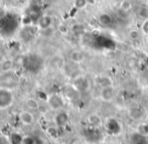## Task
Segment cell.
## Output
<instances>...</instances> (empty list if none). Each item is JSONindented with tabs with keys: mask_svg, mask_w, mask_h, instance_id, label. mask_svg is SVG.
Wrapping results in <instances>:
<instances>
[{
	"mask_svg": "<svg viewBox=\"0 0 148 144\" xmlns=\"http://www.w3.org/2000/svg\"><path fill=\"white\" fill-rule=\"evenodd\" d=\"M14 102V95L11 90L7 88H0V110L9 108Z\"/></svg>",
	"mask_w": 148,
	"mask_h": 144,
	"instance_id": "6da1fadb",
	"label": "cell"
},
{
	"mask_svg": "<svg viewBox=\"0 0 148 144\" xmlns=\"http://www.w3.org/2000/svg\"><path fill=\"white\" fill-rule=\"evenodd\" d=\"M47 103L49 107L53 111H60L64 105V98L59 94H51V95L47 96Z\"/></svg>",
	"mask_w": 148,
	"mask_h": 144,
	"instance_id": "7a4b0ae2",
	"label": "cell"
},
{
	"mask_svg": "<svg viewBox=\"0 0 148 144\" xmlns=\"http://www.w3.org/2000/svg\"><path fill=\"white\" fill-rule=\"evenodd\" d=\"M18 119H19L21 124L25 125V126H30L34 123L35 117L30 110H24V111H21L19 113Z\"/></svg>",
	"mask_w": 148,
	"mask_h": 144,
	"instance_id": "3957f363",
	"label": "cell"
},
{
	"mask_svg": "<svg viewBox=\"0 0 148 144\" xmlns=\"http://www.w3.org/2000/svg\"><path fill=\"white\" fill-rule=\"evenodd\" d=\"M25 67L29 71H39L41 66V60H39L38 57H35V56H30V57L25 58V62H24Z\"/></svg>",
	"mask_w": 148,
	"mask_h": 144,
	"instance_id": "277c9868",
	"label": "cell"
},
{
	"mask_svg": "<svg viewBox=\"0 0 148 144\" xmlns=\"http://www.w3.org/2000/svg\"><path fill=\"white\" fill-rule=\"evenodd\" d=\"M69 123V115L66 112L60 111L59 113L55 117V125L58 126L59 128H62V127L66 126Z\"/></svg>",
	"mask_w": 148,
	"mask_h": 144,
	"instance_id": "5b68a950",
	"label": "cell"
},
{
	"mask_svg": "<svg viewBox=\"0 0 148 144\" xmlns=\"http://www.w3.org/2000/svg\"><path fill=\"white\" fill-rule=\"evenodd\" d=\"M114 95H115V90H114L113 86L102 88L101 94H100L101 99L106 102H109V101H111V100H113Z\"/></svg>",
	"mask_w": 148,
	"mask_h": 144,
	"instance_id": "8992f818",
	"label": "cell"
},
{
	"mask_svg": "<svg viewBox=\"0 0 148 144\" xmlns=\"http://www.w3.org/2000/svg\"><path fill=\"white\" fill-rule=\"evenodd\" d=\"M51 23H53V18L49 15L40 16L37 19V24L41 29H49L51 26Z\"/></svg>",
	"mask_w": 148,
	"mask_h": 144,
	"instance_id": "52a82bcc",
	"label": "cell"
},
{
	"mask_svg": "<svg viewBox=\"0 0 148 144\" xmlns=\"http://www.w3.org/2000/svg\"><path fill=\"white\" fill-rule=\"evenodd\" d=\"M87 122L92 127H100L102 125V119L97 114H91L87 118Z\"/></svg>",
	"mask_w": 148,
	"mask_h": 144,
	"instance_id": "ba28073f",
	"label": "cell"
},
{
	"mask_svg": "<svg viewBox=\"0 0 148 144\" xmlns=\"http://www.w3.org/2000/svg\"><path fill=\"white\" fill-rule=\"evenodd\" d=\"M85 58V56L82 51H74L71 53L70 55V60H72L74 64H81L83 62Z\"/></svg>",
	"mask_w": 148,
	"mask_h": 144,
	"instance_id": "9c48e42d",
	"label": "cell"
},
{
	"mask_svg": "<svg viewBox=\"0 0 148 144\" xmlns=\"http://www.w3.org/2000/svg\"><path fill=\"white\" fill-rule=\"evenodd\" d=\"M11 144H23V135L18 132H13L9 136Z\"/></svg>",
	"mask_w": 148,
	"mask_h": 144,
	"instance_id": "30bf717a",
	"label": "cell"
},
{
	"mask_svg": "<svg viewBox=\"0 0 148 144\" xmlns=\"http://www.w3.org/2000/svg\"><path fill=\"white\" fill-rule=\"evenodd\" d=\"M23 144H43V143L40 139L35 136H32V135H24Z\"/></svg>",
	"mask_w": 148,
	"mask_h": 144,
	"instance_id": "8fae6325",
	"label": "cell"
},
{
	"mask_svg": "<svg viewBox=\"0 0 148 144\" xmlns=\"http://www.w3.org/2000/svg\"><path fill=\"white\" fill-rule=\"evenodd\" d=\"M26 107L28 108V110L32 111V110H37L39 108V102L34 98H28L25 102Z\"/></svg>",
	"mask_w": 148,
	"mask_h": 144,
	"instance_id": "7c38bea8",
	"label": "cell"
},
{
	"mask_svg": "<svg viewBox=\"0 0 148 144\" xmlns=\"http://www.w3.org/2000/svg\"><path fill=\"white\" fill-rule=\"evenodd\" d=\"M47 133L53 138H57L59 136V127L53 125V126H49L47 128Z\"/></svg>",
	"mask_w": 148,
	"mask_h": 144,
	"instance_id": "4fadbf2b",
	"label": "cell"
},
{
	"mask_svg": "<svg viewBox=\"0 0 148 144\" xmlns=\"http://www.w3.org/2000/svg\"><path fill=\"white\" fill-rule=\"evenodd\" d=\"M99 21H100V23H102L103 25H109V24L112 22V18H111V16H110L109 14L103 13V14H101V15H100Z\"/></svg>",
	"mask_w": 148,
	"mask_h": 144,
	"instance_id": "5bb4252c",
	"label": "cell"
},
{
	"mask_svg": "<svg viewBox=\"0 0 148 144\" xmlns=\"http://www.w3.org/2000/svg\"><path fill=\"white\" fill-rule=\"evenodd\" d=\"M99 80H100L99 84H100V86H101L102 88L113 86V82H112L111 79L108 78V77H101Z\"/></svg>",
	"mask_w": 148,
	"mask_h": 144,
	"instance_id": "9a60e30c",
	"label": "cell"
},
{
	"mask_svg": "<svg viewBox=\"0 0 148 144\" xmlns=\"http://www.w3.org/2000/svg\"><path fill=\"white\" fill-rule=\"evenodd\" d=\"M131 7H132V3L130 0H123L120 4V9L123 11H128Z\"/></svg>",
	"mask_w": 148,
	"mask_h": 144,
	"instance_id": "2e32d148",
	"label": "cell"
},
{
	"mask_svg": "<svg viewBox=\"0 0 148 144\" xmlns=\"http://www.w3.org/2000/svg\"><path fill=\"white\" fill-rule=\"evenodd\" d=\"M128 36H129V38H130L131 40H133V41L138 40L139 37H140V32H139L138 30H136V29H133V30L129 31Z\"/></svg>",
	"mask_w": 148,
	"mask_h": 144,
	"instance_id": "e0dca14e",
	"label": "cell"
},
{
	"mask_svg": "<svg viewBox=\"0 0 148 144\" xmlns=\"http://www.w3.org/2000/svg\"><path fill=\"white\" fill-rule=\"evenodd\" d=\"M11 68H12V62H11V60H5V62H2V64H1V70L3 71V72H8V71H9Z\"/></svg>",
	"mask_w": 148,
	"mask_h": 144,
	"instance_id": "ac0fdd59",
	"label": "cell"
},
{
	"mask_svg": "<svg viewBox=\"0 0 148 144\" xmlns=\"http://www.w3.org/2000/svg\"><path fill=\"white\" fill-rule=\"evenodd\" d=\"M87 3H88L87 0H76L75 1V6L78 9H81V8H84L87 5Z\"/></svg>",
	"mask_w": 148,
	"mask_h": 144,
	"instance_id": "d6986e66",
	"label": "cell"
},
{
	"mask_svg": "<svg viewBox=\"0 0 148 144\" xmlns=\"http://www.w3.org/2000/svg\"><path fill=\"white\" fill-rule=\"evenodd\" d=\"M0 144H11L9 136L5 134H0Z\"/></svg>",
	"mask_w": 148,
	"mask_h": 144,
	"instance_id": "ffe728a7",
	"label": "cell"
},
{
	"mask_svg": "<svg viewBox=\"0 0 148 144\" xmlns=\"http://www.w3.org/2000/svg\"><path fill=\"white\" fill-rule=\"evenodd\" d=\"M139 16L142 18H147L148 19V8L142 7L141 9H139Z\"/></svg>",
	"mask_w": 148,
	"mask_h": 144,
	"instance_id": "44dd1931",
	"label": "cell"
},
{
	"mask_svg": "<svg viewBox=\"0 0 148 144\" xmlns=\"http://www.w3.org/2000/svg\"><path fill=\"white\" fill-rule=\"evenodd\" d=\"M59 31L60 33H62V34H68L69 28L66 25H64V24H60V25H59Z\"/></svg>",
	"mask_w": 148,
	"mask_h": 144,
	"instance_id": "7402d4cb",
	"label": "cell"
},
{
	"mask_svg": "<svg viewBox=\"0 0 148 144\" xmlns=\"http://www.w3.org/2000/svg\"><path fill=\"white\" fill-rule=\"evenodd\" d=\"M141 133L144 135H148V122L141 126Z\"/></svg>",
	"mask_w": 148,
	"mask_h": 144,
	"instance_id": "603a6c76",
	"label": "cell"
},
{
	"mask_svg": "<svg viewBox=\"0 0 148 144\" xmlns=\"http://www.w3.org/2000/svg\"><path fill=\"white\" fill-rule=\"evenodd\" d=\"M142 28H143V31L145 32V34L148 35V19L144 22V24H143V27Z\"/></svg>",
	"mask_w": 148,
	"mask_h": 144,
	"instance_id": "cb8c5ba5",
	"label": "cell"
},
{
	"mask_svg": "<svg viewBox=\"0 0 148 144\" xmlns=\"http://www.w3.org/2000/svg\"><path fill=\"white\" fill-rule=\"evenodd\" d=\"M144 62H145V64H146V67H148V56L146 58H145V60H144Z\"/></svg>",
	"mask_w": 148,
	"mask_h": 144,
	"instance_id": "d4e9b609",
	"label": "cell"
},
{
	"mask_svg": "<svg viewBox=\"0 0 148 144\" xmlns=\"http://www.w3.org/2000/svg\"><path fill=\"white\" fill-rule=\"evenodd\" d=\"M88 2H90V3H92V4H94V3H95V1H94V0H89Z\"/></svg>",
	"mask_w": 148,
	"mask_h": 144,
	"instance_id": "484cf974",
	"label": "cell"
},
{
	"mask_svg": "<svg viewBox=\"0 0 148 144\" xmlns=\"http://www.w3.org/2000/svg\"><path fill=\"white\" fill-rule=\"evenodd\" d=\"M146 7L148 8V0H146Z\"/></svg>",
	"mask_w": 148,
	"mask_h": 144,
	"instance_id": "4316f807",
	"label": "cell"
},
{
	"mask_svg": "<svg viewBox=\"0 0 148 144\" xmlns=\"http://www.w3.org/2000/svg\"><path fill=\"white\" fill-rule=\"evenodd\" d=\"M147 122H148V117H147Z\"/></svg>",
	"mask_w": 148,
	"mask_h": 144,
	"instance_id": "83f0119b",
	"label": "cell"
},
{
	"mask_svg": "<svg viewBox=\"0 0 148 144\" xmlns=\"http://www.w3.org/2000/svg\"><path fill=\"white\" fill-rule=\"evenodd\" d=\"M147 43H148V37H147Z\"/></svg>",
	"mask_w": 148,
	"mask_h": 144,
	"instance_id": "f1b7e54d",
	"label": "cell"
}]
</instances>
